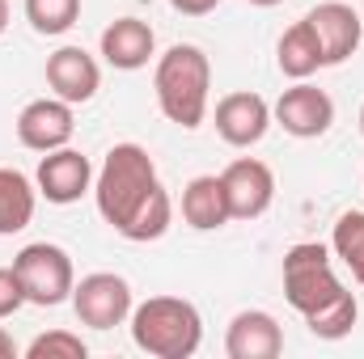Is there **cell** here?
<instances>
[{
	"label": "cell",
	"instance_id": "9a60e30c",
	"mask_svg": "<svg viewBox=\"0 0 364 359\" xmlns=\"http://www.w3.org/2000/svg\"><path fill=\"white\" fill-rule=\"evenodd\" d=\"M153 51H157V34L140 17H119V21H110L102 30V60L110 68H119V72L144 68L153 60Z\"/></svg>",
	"mask_w": 364,
	"mask_h": 359
},
{
	"label": "cell",
	"instance_id": "4fadbf2b",
	"mask_svg": "<svg viewBox=\"0 0 364 359\" xmlns=\"http://www.w3.org/2000/svg\"><path fill=\"white\" fill-rule=\"evenodd\" d=\"M47 85L68 106H85L102 89V68L85 47H60L55 55H47Z\"/></svg>",
	"mask_w": 364,
	"mask_h": 359
},
{
	"label": "cell",
	"instance_id": "6da1fadb",
	"mask_svg": "<svg viewBox=\"0 0 364 359\" xmlns=\"http://www.w3.org/2000/svg\"><path fill=\"white\" fill-rule=\"evenodd\" d=\"M157 186H161V182H157V165H153L149 148H140V144L127 140V144H114V148L106 153L102 170L93 174V203H97L102 220H106L114 233H123L127 220L144 207V199H149Z\"/></svg>",
	"mask_w": 364,
	"mask_h": 359
},
{
	"label": "cell",
	"instance_id": "277c9868",
	"mask_svg": "<svg viewBox=\"0 0 364 359\" xmlns=\"http://www.w3.org/2000/svg\"><path fill=\"white\" fill-rule=\"evenodd\" d=\"M348 287L339 283V275L331 267V250L318 241H301L284 254V300L309 317L318 309H326L331 300H339Z\"/></svg>",
	"mask_w": 364,
	"mask_h": 359
},
{
	"label": "cell",
	"instance_id": "cb8c5ba5",
	"mask_svg": "<svg viewBox=\"0 0 364 359\" xmlns=\"http://www.w3.org/2000/svg\"><path fill=\"white\" fill-rule=\"evenodd\" d=\"M21 304H26V287H21V279H17V270L0 267V321L13 317Z\"/></svg>",
	"mask_w": 364,
	"mask_h": 359
},
{
	"label": "cell",
	"instance_id": "484cf974",
	"mask_svg": "<svg viewBox=\"0 0 364 359\" xmlns=\"http://www.w3.org/2000/svg\"><path fill=\"white\" fill-rule=\"evenodd\" d=\"M13 355H17V343H13V334L0 326V359H13Z\"/></svg>",
	"mask_w": 364,
	"mask_h": 359
},
{
	"label": "cell",
	"instance_id": "ac0fdd59",
	"mask_svg": "<svg viewBox=\"0 0 364 359\" xmlns=\"http://www.w3.org/2000/svg\"><path fill=\"white\" fill-rule=\"evenodd\" d=\"M38 207V186L21 170H0V237L21 233L34 220Z\"/></svg>",
	"mask_w": 364,
	"mask_h": 359
},
{
	"label": "cell",
	"instance_id": "7a4b0ae2",
	"mask_svg": "<svg viewBox=\"0 0 364 359\" xmlns=\"http://www.w3.org/2000/svg\"><path fill=\"white\" fill-rule=\"evenodd\" d=\"M153 89H157V106L161 114L182 127L195 131L208 114V93H212V64L199 47L191 43H174L153 72Z\"/></svg>",
	"mask_w": 364,
	"mask_h": 359
},
{
	"label": "cell",
	"instance_id": "3957f363",
	"mask_svg": "<svg viewBox=\"0 0 364 359\" xmlns=\"http://www.w3.org/2000/svg\"><path fill=\"white\" fill-rule=\"evenodd\" d=\"M132 343L153 359H191L203 343V317L182 296H149L132 309Z\"/></svg>",
	"mask_w": 364,
	"mask_h": 359
},
{
	"label": "cell",
	"instance_id": "7402d4cb",
	"mask_svg": "<svg viewBox=\"0 0 364 359\" xmlns=\"http://www.w3.org/2000/svg\"><path fill=\"white\" fill-rule=\"evenodd\" d=\"M77 17H81V0H26V21L47 38L68 34Z\"/></svg>",
	"mask_w": 364,
	"mask_h": 359
},
{
	"label": "cell",
	"instance_id": "2e32d148",
	"mask_svg": "<svg viewBox=\"0 0 364 359\" xmlns=\"http://www.w3.org/2000/svg\"><path fill=\"white\" fill-rule=\"evenodd\" d=\"M182 220L195 228V233H212V228H225L233 216H229V199H225V186L216 174H203V178H191L182 190Z\"/></svg>",
	"mask_w": 364,
	"mask_h": 359
},
{
	"label": "cell",
	"instance_id": "ffe728a7",
	"mask_svg": "<svg viewBox=\"0 0 364 359\" xmlns=\"http://www.w3.org/2000/svg\"><path fill=\"white\" fill-rule=\"evenodd\" d=\"M331 254L352 270V279L364 283V211H343L331 228Z\"/></svg>",
	"mask_w": 364,
	"mask_h": 359
},
{
	"label": "cell",
	"instance_id": "8fae6325",
	"mask_svg": "<svg viewBox=\"0 0 364 359\" xmlns=\"http://www.w3.org/2000/svg\"><path fill=\"white\" fill-rule=\"evenodd\" d=\"M305 17H309V26L318 30L322 64H326V68H335V64H343V60L356 55L360 34H364V17L352 4H343V0H322V4H314Z\"/></svg>",
	"mask_w": 364,
	"mask_h": 359
},
{
	"label": "cell",
	"instance_id": "d4e9b609",
	"mask_svg": "<svg viewBox=\"0 0 364 359\" xmlns=\"http://www.w3.org/2000/svg\"><path fill=\"white\" fill-rule=\"evenodd\" d=\"M170 4L178 9L182 17H208V13H212L220 0H170Z\"/></svg>",
	"mask_w": 364,
	"mask_h": 359
},
{
	"label": "cell",
	"instance_id": "5bb4252c",
	"mask_svg": "<svg viewBox=\"0 0 364 359\" xmlns=\"http://www.w3.org/2000/svg\"><path fill=\"white\" fill-rule=\"evenodd\" d=\"M279 351H284V330L272 313L242 309L229 321V334H225V355L229 359H275Z\"/></svg>",
	"mask_w": 364,
	"mask_h": 359
},
{
	"label": "cell",
	"instance_id": "f1b7e54d",
	"mask_svg": "<svg viewBox=\"0 0 364 359\" xmlns=\"http://www.w3.org/2000/svg\"><path fill=\"white\" fill-rule=\"evenodd\" d=\"M360 136H364V106H360Z\"/></svg>",
	"mask_w": 364,
	"mask_h": 359
},
{
	"label": "cell",
	"instance_id": "e0dca14e",
	"mask_svg": "<svg viewBox=\"0 0 364 359\" xmlns=\"http://www.w3.org/2000/svg\"><path fill=\"white\" fill-rule=\"evenodd\" d=\"M275 64H279V72L292 77V81H309L318 68H326V64H322V43H318V30L309 26V17H301L296 26L284 30V38H279V47H275Z\"/></svg>",
	"mask_w": 364,
	"mask_h": 359
},
{
	"label": "cell",
	"instance_id": "83f0119b",
	"mask_svg": "<svg viewBox=\"0 0 364 359\" xmlns=\"http://www.w3.org/2000/svg\"><path fill=\"white\" fill-rule=\"evenodd\" d=\"M250 4H259V9H272V4H284V0H250Z\"/></svg>",
	"mask_w": 364,
	"mask_h": 359
},
{
	"label": "cell",
	"instance_id": "4316f807",
	"mask_svg": "<svg viewBox=\"0 0 364 359\" xmlns=\"http://www.w3.org/2000/svg\"><path fill=\"white\" fill-rule=\"evenodd\" d=\"M9 30V0H0V34Z\"/></svg>",
	"mask_w": 364,
	"mask_h": 359
},
{
	"label": "cell",
	"instance_id": "d6986e66",
	"mask_svg": "<svg viewBox=\"0 0 364 359\" xmlns=\"http://www.w3.org/2000/svg\"><path fill=\"white\" fill-rule=\"evenodd\" d=\"M170 224H174V203H170L166 186H157V190L144 199V207L127 220V228H123L119 237H127V241H157V237L170 233Z\"/></svg>",
	"mask_w": 364,
	"mask_h": 359
},
{
	"label": "cell",
	"instance_id": "30bf717a",
	"mask_svg": "<svg viewBox=\"0 0 364 359\" xmlns=\"http://www.w3.org/2000/svg\"><path fill=\"white\" fill-rule=\"evenodd\" d=\"M34 186H38V194L47 199V203H55V207H68V203H77L81 194H90L93 190V165L85 153H77V148H55V153H43V161H38V174H34Z\"/></svg>",
	"mask_w": 364,
	"mask_h": 359
},
{
	"label": "cell",
	"instance_id": "ba28073f",
	"mask_svg": "<svg viewBox=\"0 0 364 359\" xmlns=\"http://www.w3.org/2000/svg\"><path fill=\"white\" fill-rule=\"evenodd\" d=\"M272 118L296 140H318L335 123V101H331L326 89H318L309 81H296L292 89L279 93V101L272 106Z\"/></svg>",
	"mask_w": 364,
	"mask_h": 359
},
{
	"label": "cell",
	"instance_id": "44dd1931",
	"mask_svg": "<svg viewBox=\"0 0 364 359\" xmlns=\"http://www.w3.org/2000/svg\"><path fill=\"white\" fill-rule=\"evenodd\" d=\"M356 317H360V304H356V296H352V292H343V296H339V300H331L326 309L309 313V317H305V326H309V334H314V338L339 343V338H348V334L356 330Z\"/></svg>",
	"mask_w": 364,
	"mask_h": 359
},
{
	"label": "cell",
	"instance_id": "8992f818",
	"mask_svg": "<svg viewBox=\"0 0 364 359\" xmlns=\"http://www.w3.org/2000/svg\"><path fill=\"white\" fill-rule=\"evenodd\" d=\"M73 309H77V321L90 326V330H114L123 321H132V283L114 270H93L85 275L77 287H73Z\"/></svg>",
	"mask_w": 364,
	"mask_h": 359
},
{
	"label": "cell",
	"instance_id": "7c38bea8",
	"mask_svg": "<svg viewBox=\"0 0 364 359\" xmlns=\"http://www.w3.org/2000/svg\"><path fill=\"white\" fill-rule=\"evenodd\" d=\"M272 127V106L250 89H237V93H225L216 101V136L233 148H250L267 136Z\"/></svg>",
	"mask_w": 364,
	"mask_h": 359
},
{
	"label": "cell",
	"instance_id": "52a82bcc",
	"mask_svg": "<svg viewBox=\"0 0 364 359\" xmlns=\"http://www.w3.org/2000/svg\"><path fill=\"white\" fill-rule=\"evenodd\" d=\"M225 199H229V216L233 220H259L275 203V174L267 161L259 157H237L225 165L220 174Z\"/></svg>",
	"mask_w": 364,
	"mask_h": 359
},
{
	"label": "cell",
	"instance_id": "603a6c76",
	"mask_svg": "<svg viewBox=\"0 0 364 359\" xmlns=\"http://www.w3.org/2000/svg\"><path fill=\"white\" fill-rule=\"evenodd\" d=\"M26 355L30 359H85L90 347H85V338L73 334V330H47V334H38V338L26 347Z\"/></svg>",
	"mask_w": 364,
	"mask_h": 359
},
{
	"label": "cell",
	"instance_id": "9c48e42d",
	"mask_svg": "<svg viewBox=\"0 0 364 359\" xmlns=\"http://www.w3.org/2000/svg\"><path fill=\"white\" fill-rule=\"evenodd\" d=\"M73 131H77V114L55 93L38 97V101H26L21 114H17V140L30 153H55L73 140Z\"/></svg>",
	"mask_w": 364,
	"mask_h": 359
},
{
	"label": "cell",
	"instance_id": "5b68a950",
	"mask_svg": "<svg viewBox=\"0 0 364 359\" xmlns=\"http://www.w3.org/2000/svg\"><path fill=\"white\" fill-rule=\"evenodd\" d=\"M13 270L26 287V304H43V309H55L64 300H73V287H77V270L64 245H51V241H34L26 250H17Z\"/></svg>",
	"mask_w": 364,
	"mask_h": 359
}]
</instances>
